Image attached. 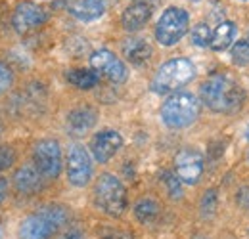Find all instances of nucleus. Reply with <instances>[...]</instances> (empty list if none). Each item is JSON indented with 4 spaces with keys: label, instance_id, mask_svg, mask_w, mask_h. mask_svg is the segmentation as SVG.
Instances as JSON below:
<instances>
[{
    "label": "nucleus",
    "instance_id": "obj_25",
    "mask_svg": "<svg viewBox=\"0 0 249 239\" xmlns=\"http://www.w3.org/2000/svg\"><path fill=\"white\" fill-rule=\"evenodd\" d=\"M230 58L236 65H248L249 63V40H238L232 50H230Z\"/></svg>",
    "mask_w": 249,
    "mask_h": 239
},
{
    "label": "nucleus",
    "instance_id": "obj_29",
    "mask_svg": "<svg viewBox=\"0 0 249 239\" xmlns=\"http://www.w3.org/2000/svg\"><path fill=\"white\" fill-rule=\"evenodd\" d=\"M58 239H85V234H83L79 228H71V230L63 232Z\"/></svg>",
    "mask_w": 249,
    "mask_h": 239
},
{
    "label": "nucleus",
    "instance_id": "obj_1",
    "mask_svg": "<svg viewBox=\"0 0 249 239\" xmlns=\"http://www.w3.org/2000/svg\"><path fill=\"white\" fill-rule=\"evenodd\" d=\"M69 220V210L63 205H44L27 214L18 230L19 239H50Z\"/></svg>",
    "mask_w": 249,
    "mask_h": 239
},
{
    "label": "nucleus",
    "instance_id": "obj_12",
    "mask_svg": "<svg viewBox=\"0 0 249 239\" xmlns=\"http://www.w3.org/2000/svg\"><path fill=\"white\" fill-rule=\"evenodd\" d=\"M203 169H205V161L197 150L184 148L175 155V174L180 178L182 184L188 186L197 184L203 176Z\"/></svg>",
    "mask_w": 249,
    "mask_h": 239
},
{
    "label": "nucleus",
    "instance_id": "obj_28",
    "mask_svg": "<svg viewBox=\"0 0 249 239\" xmlns=\"http://www.w3.org/2000/svg\"><path fill=\"white\" fill-rule=\"evenodd\" d=\"M238 205L244 209H249V188H242L238 191Z\"/></svg>",
    "mask_w": 249,
    "mask_h": 239
},
{
    "label": "nucleus",
    "instance_id": "obj_3",
    "mask_svg": "<svg viewBox=\"0 0 249 239\" xmlns=\"http://www.w3.org/2000/svg\"><path fill=\"white\" fill-rule=\"evenodd\" d=\"M94 207L111 218L123 216L128 209V193L121 180L111 172L100 174L92 188Z\"/></svg>",
    "mask_w": 249,
    "mask_h": 239
},
{
    "label": "nucleus",
    "instance_id": "obj_35",
    "mask_svg": "<svg viewBox=\"0 0 249 239\" xmlns=\"http://www.w3.org/2000/svg\"><path fill=\"white\" fill-rule=\"evenodd\" d=\"M192 239H207V238H201V236H196V238H192Z\"/></svg>",
    "mask_w": 249,
    "mask_h": 239
},
{
    "label": "nucleus",
    "instance_id": "obj_36",
    "mask_svg": "<svg viewBox=\"0 0 249 239\" xmlns=\"http://www.w3.org/2000/svg\"><path fill=\"white\" fill-rule=\"evenodd\" d=\"M248 161H249V153H248Z\"/></svg>",
    "mask_w": 249,
    "mask_h": 239
},
{
    "label": "nucleus",
    "instance_id": "obj_17",
    "mask_svg": "<svg viewBox=\"0 0 249 239\" xmlns=\"http://www.w3.org/2000/svg\"><path fill=\"white\" fill-rule=\"evenodd\" d=\"M107 8L109 4L106 0H71L67 4V12L83 23L100 19L107 12Z\"/></svg>",
    "mask_w": 249,
    "mask_h": 239
},
{
    "label": "nucleus",
    "instance_id": "obj_37",
    "mask_svg": "<svg viewBox=\"0 0 249 239\" xmlns=\"http://www.w3.org/2000/svg\"><path fill=\"white\" fill-rule=\"evenodd\" d=\"M194 2H199V0H194Z\"/></svg>",
    "mask_w": 249,
    "mask_h": 239
},
{
    "label": "nucleus",
    "instance_id": "obj_30",
    "mask_svg": "<svg viewBox=\"0 0 249 239\" xmlns=\"http://www.w3.org/2000/svg\"><path fill=\"white\" fill-rule=\"evenodd\" d=\"M4 130H6V126H4V120L0 119V138L4 136Z\"/></svg>",
    "mask_w": 249,
    "mask_h": 239
},
{
    "label": "nucleus",
    "instance_id": "obj_22",
    "mask_svg": "<svg viewBox=\"0 0 249 239\" xmlns=\"http://www.w3.org/2000/svg\"><path fill=\"white\" fill-rule=\"evenodd\" d=\"M161 182H163V188H165V191H167V195L171 199H180L182 197V182L175 174V171L163 172Z\"/></svg>",
    "mask_w": 249,
    "mask_h": 239
},
{
    "label": "nucleus",
    "instance_id": "obj_24",
    "mask_svg": "<svg viewBox=\"0 0 249 239\" xmlns=\"http://www.w3.org/2000/svg\"><path fill=\"white\" fill-rule=\"evenodd\" d=\"M218 207V197L215 189H207L199 201V212L203 218H213Z\"/></svg>",
    "mask_w": 249,
    "mask_h": 239
},
{
    "label": "nucleus",
    "instance_id": "obj_4",
    "mask_svg": "<svg viewBox=\"0 0 249 239\" xmlns=\"http://www.w3.org/2000/svg\"><path fill=\"white\" fill-rule=\"evenodd\" d=\"M201 111V102L192 92H175L161 105V120L167 128L180 130L192 126Z\"/></svg>",
    "mask_w": 249,
    "mask_h": 239
},
{
    "label": "nucleus",
    "instance_id": "obj_27",
    "mask_svg": "<svg viewBox=\"0 0 249 239\" xmlns=\"http://www.w3.org/2000/svg\"><path fill=\"white\" fill-rule=\"evenodd\" d=\"M8 195H10V180L4 178V176L0 174V205L8 199Z\"/></svg>",
    "mask_w": 249,
    "mask_h": 239
},
{
    "label": "nucleus",
    "instance_id": "obj_2",
    "mask_svg": "<svg viewBox=\"0 0 249 239\" xmlns=\"http://www.w3.org/2000/svg\"><path fill=\"white\" fill-rule=\"evenodd\" d=\"M199 100L215 113H230L244 102L242 88L226 75H213L199 86Z\"/></svg>",
    "mask_w": 249,
    "mask_h": 239
},
{
    "label": "nucleus",
    "instance_id": "obj_18",
    "mask_svg": "<svg viewBox=\"0 0 249 239\" xmlns=\"http://www.w3.org/2000/svg\"><path fill=\"white\" fill-rule=\"evenodd\" d=\"M65 81L75 86L77 90H92L100 85V75L94 71L92 67H75L65 71Z\"/></svg>",
    "mask_w": 249,
    "mask_h": 239
},
{
    "label": "nucleus",
    "instance_id": "obj_8",
    "mask_svg": "<svg viewBox=\"0 0 249 239\" xmlns=\"http://www.w3.org/2000/svg\"><path fill=\"white\" fill-rule=\"evenodd\" d=\"M90 151L83 144H71L65 153V176L73 188H87L94 176V163Z\"/></svg>",
    "mask_w": 249,
    "mask_h": 239
},
{
    "label": "nucleus",
    "instance_id": "obj_23",
    "mask_svg": "<svg viewBox=\"0 0 249 239\" xmlns=\"http://www.w3.org/2000/svg\"><path fill=\"white\" fill-rule=\"evenodd\" d=\"M18 163V150L12 144H0V174L8 172Z\"/></svg>",
    "mask_w": 249,
    "mask_h": 239
},
{
    "label": "nucleus",
    "instance_id": "obj_10",
    "mask_svg": "<svg viewBox=\"0 0 249 239\" xmlns=\"http://www.w3.org/2000/svg\"><path fill=\"white\" fill-rule=\"evenodd\" d=\"M90 67L98 75H104L113 85H124L128 81V67L117 54L107 48H100L90 54Z\"/></svg>",
    "mask_w": 249,
    "mask_h": 239
},
{
    "label": "nucleus",
    "instance_id": "obj_9",
    "mask_svg": "<svg viewBox=\"0 0 249 239\" xmlns=\"http://www.w3.org/2000/svg\"><path fill=\"white\" fill-rule=\"evenodd\" d=\"M46 21H48V12L33 0L18 2L12 10V17H10L12 29L18 34H29L33 31L40 29L42 25H46Z\"/></svg>",
    "mask_w": 249,
    "mask_h": 239
},
{
    "label": "nucleus",
    "instance_id": "obj_32",
    "mask_svg": "<svg viewBox=\"0 0 249 239\" xmlns=\"http://www.w3.org/2000/svg\"><path fill=\"white\" fill-rule=\"evenodd\" d=\"M4 238V230H2V224H0V239Z\"/></svg>",
    "mask_w": 249,
    "mask_h": 239
},
{
    "label": "nucleus",
    "instance_id": "obj_13",
    "mask_svg": "<svg viewBox=\"0 0 249 239\" xmlns=\"http://www.w3.org/2000/svg\"><path fill=\"white\" fill-rule=\"evenodd\" d=\"M42 174L36 171V167L33 163H21L19 167H16L14 174H12V188L16 193L25 195V197H33L36 193L42 191L44 188Z\"/></svg>",
    "mask_w": 249,
    "mask_h": 239
},
{
    "label": "nucleus",
    "instance_id": "obj_33",
    "mask_svg": "<svg viewBox=\"0 0 249 239\" xmlns=\"http://www.w3.org/2000/svg\"><path fill=\"white\" fill-rule=\"evenodd\" d=\"M106 2H107V4H109V6H111V4H115V2H117V0H106Z\"/></svg>",
    "mask_w": 249,
    "mask_h": 239
},
{
    "label": "nucleus",
    "instance_id": "obj_5",
    "mask_svg": "<svg viewBox=\"0 0 249 239\" xmlns=\"http://www.w3.org/2000/svg\"><path fill=\"white\" fill-rule=\"evenodd\" d=\"M194 77H196L194 61H190L188 58H173L165 61L163 65H159L150 88L159 96L175 94V92H180V88L186 86L190 81H194Z\"/></svg>",
    "mask_w": 249,
    "mask_h": 239
},
{
    "label": "nucleus",
    "instance_id": "obj_19",
    "mask_svg": "<svg viewBox=\"0 0 249 239\" xmlns=\"http://www.w3.org/2000/svg\"><path fill=\"white\" fill-rule=\"evenodd\" d=\"M132 212H134V218L142 226H152L161 218V205L154 197H142L136 201Z\"/></svg>",
    "mask_w": 249,
    "mask_h": 239
},
{
    "label": "nucleus",
    "instance_id": "obj_14",
    "mask_svg": "<svg viewBox=\"0 0 249 239\" xmlns=\"http://www.w3.org/2000/svg\"><path fill=\"white\" fill-rule=\"evenodd\" d=\"M154 16V4L150 0H132L121 14V27L126 33L144 29Z\"/></svg>",
    "mask_w": 249,
    "mask_h": 239
},
{
    "label": "nucleus",
    "instance_id": "obj_20",
    "mask_svg": "<svg viewBox=\"0 0 249 239\" xmlns=\"http://www.w3.org/2000/svg\"><path fill=\"white\" fill-rule=\"evenodd\" d=\"M238 34V27L234 21H220L217 25V29L213 31V36H211V50L215 52H224L226 48H230V44L234 42Z\"/></svg>",
    "mask_w": 249,
    "mask_h": 239
},
{
    "label": "nucleus",
    "instance_id": "obj_21",
    "mask_svg": "<svg viewBox=\"0 0 249 239\" xmlns=\"http://www.w3.org/2000/svg\"><path fill=\"white\" fill-rule=\"evenodd\" d=\"M211 36H213V31L209 29L207 23H197L194 25V29L190 33V40L194 46L197 48H207L211 46Z\"/></svg>",
    "mask_w": 249,
    "mask_h": 239
},
{
    "label": "nucleus",
    "instance_id": "obj_7",
    "mask_svg": "<svg viewBox=\"0 0 249 239\" xmlns=\"http://www.w3.org/2000/svg\"><path fill=\"white\" fill-rule=\"evenodd\" d=\"M31 163L36 167V171L42 174L46 182H54L60 178L65 159H63L62 146L56 138H42L36 140L31 150Z\"/></svg>",
    "mask_w": 249,
    "mask_h": 239
},
{
    "label": "nucleus",
    "instance_id": "obj_31",
    "mask_svg": "<svg viewBox=\"0 0 249 239\" xmlns=\"http://www.w3.org/2000/svg\"><path fill=\"white\" fill-rule=\"evenodd\" d=\"M67 2H69V0H54L56 6H63V4H67Z\"/></svg>",
    "mask_w": 249,
    "mask_h": 239
},
{
    "label": "nucleus",
    "instance_id": "obj_26",
    "mask_svg": "<svg viewBox=\"0 0 249 239\" xmlns=\"http://www.w3.org/2000/svg\"><path fill=\"white\" fill-rule=\"evenodd\" d=\"M14 81H16V77H14L12 67H10L6 61L0 60V96H4L6 92L12 90Z\"/></svg>",
    "mask_w": 249,
    "mask_h": 239
},
{
    "label": "nucleus",
    "instance_id": "obj_34",
    "mask_svg": "<svg viewBox=\"0 0 249 239\" xmlns=\"http://www.w3.org/2000/svg\"><path fill=\"white\" fill-rule=\"evenodd\" d=\"M246 138H248V140H249V126H248V128H246Z\"/></svg>",
    "mask_w": 249,
    "mask_h": 239
},
{
    "label": "nucleus",
    "instance_id": "obj_11",
    "mask_svg": "<svg viewBox=\"0 0 249 239\" xmlns=\"http://www.w3.org/2000/svg\"><path fill=\"white\" fill-rule=\"evenodd\" d=\"M123 136L119 130L113 128H104L100 132H96L90 140V155L96 163L100 165H107L123 148Z\"/></svg>",
    "mask_w": 249,
    "mask_h": 239
},
{
    "label": "nucleus",
    "instance_id": "obj_6",
    "mask_svg": "<svg viewBox=\"0 0 249 239\" xmlns=\"http://www.w3.org/2000/svg\"><path fill=\"white\" fill-rule=\"evenodd\" d=\"M188 31H190V14L180 6H169L163 10V14L157 19L154 36L157 44L171 48L186 36Z\"/></svg>",
    "mask_w": 249,
    "mask_h": 239
},
{
    "label": "nucleus",
    "instance_id": "obj_16",
    "mask_svg": "<svg viewBox=\"0 0 249 239\" xmlns=\"http://www.w3.org/2000/svg\"><path fill=\"white\" fill-rule=\"evenodd\" d=\"M121 54L128 63H132L134 67H142L154 56V48L146 38L140 36H128L124 38L121 44Z\"/></svg>",
    "mask_w": 249,
    "mask_h": 239
},
{
    "label": "nucleus",
    "instance_id": "obj_15",
    "mask_svg": "<svg viewBox=\"0 0 249 239\" xmlns=\"http://www.w3.org/2000/svg\"><path fill=\"white\" fill-rule=\"evenodd\" d=\"M98 122V109L92 105H79L71 109L65 117V128L71 136H85Z\"/></svg>",
    "mask_w": 249,
    "mask_h": 239
}]
</instances>
